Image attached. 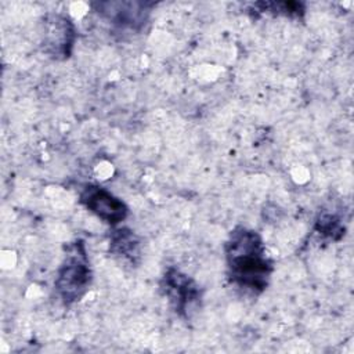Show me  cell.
Returning <instances> with one entry per match:
<instances>
[{
  "label": "cell",
  "mask_w": 354,
  "mask_h": 354,
  "mask_svg": "<svg viewBox=\"0 0 354 354\" xmlns=\"http://www.w3.org/2000/svg\"><path fill=\"white\" fill-rule=\"evenodd\" d=\"M41 25L43 51L54 59L69 58L76 40V30L72 21L61 14H47Z\"/></svg>",
  "instance_id": "5b68a950"
},
{
  "label": "cell",
  "mask_w": 354,
  "mask_h": 354,
  "mask_svg": "<svg viewBox=\"0 0 354 354\" xmlns=\"http://www.w3.org/2000/svg\"><path fill=\"white\" fill-rule=\"evenodd\" d=\"M315 231L333 241L340 239L344 235V227L342 220L332 213H322L315 221Z\"/></svg>",
  "instance_id": "ba28073f"
},
{
  "label": "cell",
  "mask_w": 354,
  "mask_h": 354,
  "mask_svg": "<svg viewBox=\"0 0 354 354\" xmlns=\"http://www.w3.org/2000/svg\"><path fill=\"white\" fill-rule=\"evenodd\" d=\"M224 254L231 283L254 295L267 289L274 263L257 231L242 225L235 227L224 243Z\"/></svg>",
  "instance_id": "6da1fadb"
},
{
  "label": "cell",
  "mask_w": 354,
  "mask_h": 354,
  "mask_svg": "<svg viewBox=\"0 0 354 354\" xmlns=\"http://www.w3.org/2000/svg\"><path fill=\"white\" fill-rule=\"evenodd\" d=\"M93 271L83 241L77 239L65 248L64 260L55 275L54 288L65 306L79 301L90 289Z\"/></svg>",
  "instance_id": "7a4b0ae2"
},
{
  "label": "cell",
  "mask_w": 354,
  "mask_h": 354,
  "mask_svg": "<svg viewBox=\"0 0 354 354\" xmlns=\"http://www.w3.org/2000/svg\"><path fill=\"white\" fill-rule=\"evenodd\" d=\"M91 6L113 29L134 33L144 28L152 8V4L144 1H100Z\"/></svg>",
  "instance_id": "277c9868"
},
{
  "label": "cell",
  "mask_w": 354,
  "mask_h": 354,
  "mask_svg": "<svg viewBox=\"0 0 354 354\" xmlns=\"http://www.w3.org/2000/svg\"><path fill=\"white\" fill-rule=\"evenodd\" d=\"M109 252L123 260L134 261L136 257L140 256L138 236L126 227L115 230L109 239Z\"/></svg>",
  "instance_id": "52a82bcc"
},
{
  "label": "cell",
  "mask_w": 354,
  "mask_h": 354,
  "mask_svg": "<svg viewBox=\"0 0 354 354\" xmlns=\"http://www.w3.org/2000/svg\"><path fill=\"white\" fill-rule=\"evenodd\" d=\"M160 289L174 313L184 319H189L201 307V286L176 267H169L165 271L160 279Z\"/></svg>",
  "instance_id": "3957f363"
},
{
  "label": "cell",
  "mask_w": 354,
  "mask_h": 354,
  "mask_svg": "<svg viewBox=\"0 0 354 354\" xmlns=\"http://www.w3.org/2000/svg\"><path fill=\"white\" fill-rule=\"evenodd\" d=\"M79 202L100 220L116 225L126 220L127 205L106 188L97 184H86L79 195Z\"/></svg>",
  "instance_id": "8992f818"
},
{
  "label": "cell",
  "mask_w": 354,
  "mask_h": 354,
  "mask_svg": "<svg viewBox=\"0 0 354 354\" xmlns=\"http://www.w3.org/2000/svg\"><path fill=\"white\" fill-rule=\"evenodd\" d=\"M254 8L259 12H272L289 17H301L304 14V6L297 1H272V3H256Z\"/></svg>",
  "instance_id": "9c48e42d"
}]
</instances>
